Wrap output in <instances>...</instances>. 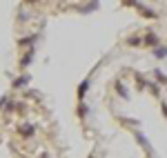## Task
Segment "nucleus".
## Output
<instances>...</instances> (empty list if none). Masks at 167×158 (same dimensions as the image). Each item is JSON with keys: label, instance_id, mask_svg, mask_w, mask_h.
Instances as JSON below:
<instances>
[{"label": "nucleus", "instance_id": "obj_1", "mask_svg": "<svg viewBox=\"0 0 167 158\" xmlns=\"http://www.w3.org/2000/svg\"><path fill=\"white\" fill-rule=\"evenodd\" d=\"M156 56H161V58L167 56V49H156Z\"/></svg>", "mask_w": 167, "mask_h": 158}]
</instances>
